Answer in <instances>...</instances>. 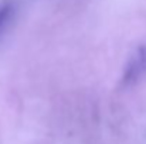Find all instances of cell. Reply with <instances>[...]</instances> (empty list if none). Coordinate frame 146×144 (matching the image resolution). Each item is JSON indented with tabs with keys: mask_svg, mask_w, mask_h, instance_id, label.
<instances>
[{
	"mask_svg": "<svg viewBox=\"0 0 146 144\" xmlns=\"http://www.w3.org/2000/svg\"><path fill=\"white\" fill-rule=\"evenodd\" d=\"M145 68H146V48H141L132 57V59L129 61V64L126 66V71H125V75H123V82L125 84L135 82L142 75Z\"/></svg>",
	"mask_w": 146,
	"mask_h": 144,
	"instance_id": "6da1fadb",
	"label": "cell"
},
{
	"mask_svg": "<svg viewBox=\"0 0 146 144\" xmlns=\"http://www.w3.org/2000/svg\"><path fill=\"white\" fill-rule=\"evenodd\" d=\"M13 16H14V4H13V1H9V0L1 1L0 3V37L7 30Z\"/></svg>",
	"mask_w": 146,
	"mask_h": 144,
	"instance_id": "7a4b0ae2",
	"label": "cell"
}]
</instances>
